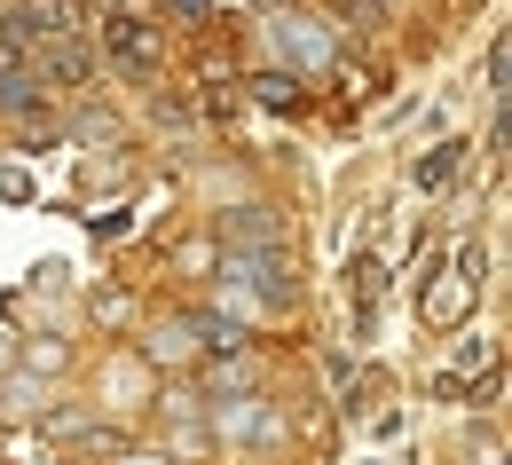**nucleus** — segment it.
Segmentation results:
<instances>
[{
    "label": "nucleus",
    "mask_w": 512,
    "mask_h": 465,
    "mask_svg": "<svg viewBox=\"0 0 512 465\" xmlns=\"http://www.w3.org/2000/svg\"><path fill=\"white\" fill-rule=\"evenodd\" d=\"M221 292L237 308H284L292 300V253L268 245V253H221Z\"/></svg>",
    "instance_id": "1"
},
{
    "label": "nucleus",
    "mask_w": 512,
    "mask_h": 465,
    "mask_svg": "<svg viewBox=\"0 0 512 465\" xmlns=\"http://www.w3.org/2000/svg\"><path fill=\"white\" fill-rule=\"evenodd\" d=\"M48 71H56V79H79V71H87V48H56V56H48Z\"/></svg>",
    "instance_id": "6"
},
{
    "label": "nucleus",
    "mask_w": 512,
    "mask_h": 465,
    "mask_svg": "<svg viewBox=\"0 0 512 465\" xmlns=\"http://www.w3.org/2000/svg\"><path fill=\"white\" fill-rule=\"evenodd\" d=\"M449 174H457V142H442V150H434V158H426V166H418V182H426V190H434V182H449Z\"/></svg>",
    "instance_id": "5"
},
{
    "label": "nucleus",
    "mask_w": 512,
    "mask_h": 465,
    "mask_svg": "<svg viewBox=\"0 0 512 465\" xmlns=\"http://www.w3.org/2000/svg\"><path fill=\"white\" fill-rule=\"evenodd\" d=\"M111 48H119V64H127V71H150V64H158V40H150V32H134V24H111Z\"/></svg>",
    "instance_id": "4"
},
{
    "label": "nucleus",
    "mask_w": 512,
    "mask_h": 465,
    "mask_svg": "<svg viewBox=\"0 0 512 465\" xmlns=\"http://www.w3.org/2000/svg\"><path fill=\"white\" fill-rule=\"evenodd\" d=\"M0 71H16V32H0Z\"/></svg>",
    "instance_id": "7"
},
{
    "label": "nucleus",
    "mask_w": 512,
    "mask_h": 465,
    "mask_svg": "<svg viewBox=\"0 0 512 465\" xmlns=\"http://www.w3.org/2000/svg\"><path fill=\"white\" fill-rule=\"evenodd\" d=\"M174 8H182V16H205V0H174Z\"/></svg>",
    "instance_id": "8"
},
{
    "label": "nucleus",
    "mask_w": 512,
    "mask_h": 465,
    "mask_svg": "<svg viewBox=\"0 0 512 465\" xmlns=\"http://www.w3.org/2000/svg\"><path fill=\"white\" fill-rule=\"evenodd\" d=\"M276 48H292V56H308V64H316V56H331V40H323L308 16H284V24H276Z\"/></svg>",
    "instance_id": "3"
},
{
    "label": "nucleus",
    "mask_w": 512,
    "mask_h": 465,
    "mask_svg": "<svg viewBox=\"0 0 512 465\" xmlns=\"http://www.w3.org/2000/svg\"><path fill=\"white\" fill-rule=\"evenodd\" d=\"M268 245H284V229H276L260 205H237V213H221V253H268Z\"/></svg>",
    "instance_id": "2"
}]
</instances>
